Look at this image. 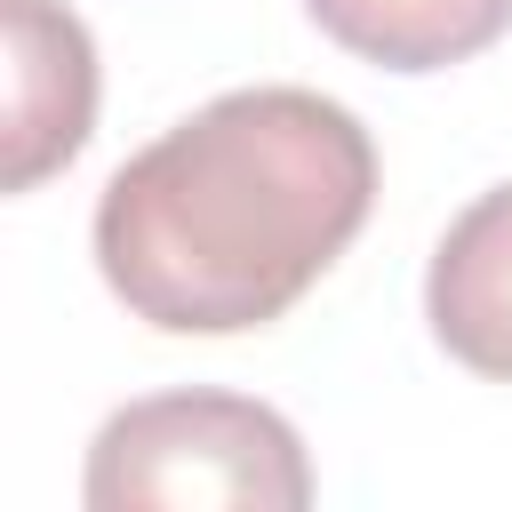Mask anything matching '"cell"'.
<instances>
[{"label":"cell","mask_w":512,"mask_h":512,"mask_svg":"<svg viewBox=\"0 0 512 512\" xmlns=\"http://www.w3.org/2000/svg\"><path fill=\"white\" fill-rule=\"evenodd\" d=\"M0 48H8V192H32L96 128V40L64 0H0Z\"/></svg>","instance_id":"3957f363"},{"label":"cell","mask_w":512,"mask_h":512,"mask_svg":"<svg viewBox=\"0 0 512 512\" xmlns=\"http://www.w3.org/2000/svg\"><path fill=\"white\" fill-rule=\"evenodd\" d=\"M312 24L384 72H448L512 32V0H304Z\"/></svg>","instance_id":"5b68a950"},{"label":"cell","mask_w":512,"mask_h":512,"mask_svg":"<svg viewBox=\"0 0 512 512\" xmlns=\"http://www.w3.org/2000/svg\"><path fill=\"white\" fill-rule=\"evenodd\" d=\"M88 512H304L312 464L280 408L248 392H152L88 440Z\"/></svg>","instance_id":"7a4b0ae2"},{"label":"cell","mask_w":512,"mask_h":512,"mask_svg":"<svg viewBox=\"0 0 512 512\" xmlns=\"http://www.w3.org/2000/svg\"><path fill=\"white\" fill-rule=\"evenodd\" d=\"M424 320L448 360L488 384H512V184L480 192L432 248Z\"/></svg>","instance_id":"277c9868"},{"label":"cell","mask_w":512,"mask_h":512,"mask_svg":"<svg viewBox=\"0 0 512 512\" xmlns=\"http://www.w3.org/2000/svg\"><path fill=\"white\" fill-rule=\"evenodd\" d=\"M376 144L320 88H232L136 160L96 200L104 288L168 336H240L280 320L368 224Z\"/></svg>","instance_id":"6da1fadb"}]
</instances>
